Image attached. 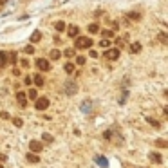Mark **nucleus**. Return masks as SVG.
Wrapping results in <instances>:
<instances>
[{
  "label": "nucleus",
  "mask_w": 168,
  "mask_h": 168,
  "mask_svg": "<svg viewBox=\"0 0 168 168\" xmlns=\"http://www.w3.org/2000/svg\"><path fill=\"white\" fill-rule=\"evenodd\" d=\"M29 98H31V100H36V98H38V96H36V90H29Z\"/></svg>",
  "instance_id": "obj_31"
},
{
  "label": "nucleus",
  "mask_w": 168,
  "mask_h": 168,
  "mask_svg": "<svg viewBox=\"0 0 168 168\" xmlns=\"http://www.w3.org/2000/svg\"><path fill=\"white\" fill-rule=\"evenodd\" d=\"M65 89H69V90H65V92H69V94H74V92H76V85H74V83H65Z\"/></svg>",
  "instance_id": "obj_13"
},
{
  "label": "nucleus",
  "mask_w": 168,
  "mask_h": 168,
  "mask_svg": "<svg viewBox=\"0 0 168 168\" xmlns=\"http://www.w3.org/2000/svg\"><path fill=\"white\" fill-rule=\"evenodd\" d=\"M156 147H159V148H166V147H168V143H166L164 139H157V141H156Z\"/></svg>",
  "instance_id": "obj_19"
},
{
  "label": "nucleus",
  "mask_w": 168,
  "mask_h": 168,
  "mask_svg": "<svg viewBox=\"0 0 168 168\" xmlns=\"http://www.w3.org/2000/svg\"><path fill=\"white\" fill-rule=\"evenodd\" d=\"M89 33H100V26H98V23H90V26H89Z\"/></svg>",
  "instance_id": "obj_14"
},
{
  "label": "nucleus",
  "mask_w": 168,
  "mask_h": 168,
  "mask_svg": "<svg viewBox=\"0 0 168 168\" xmlns=\"http://www.w3.org/2000/svg\"><path fill=\"white\" fill-rule=\"evenodd\" d=\"M42 139H43V143H53V136L51 134H42Z\"/></svg>",
  "instance_id": "obj_22"
},
{
  "label": "nucleus",
  "mask_w": 168,
  "mask_h": 168,
  "mask_svg": "<svg viewBox=\"0 0 168 168\" xmlns=\"http://www.w3.org/2000/svg\"><path fill=\"white\" fill-rule=\"evenodd\" d=\"M105 58L107 60H117L119 58V49H107L105 51Z\"/></svg>",
  "instance_id": "obj_5"
},
{
  "label": "nucleus",
  "mask_w": 168,
  "mask_h": 168,
  "mask_svg": "<svg viewBox=\"0 0 168 168\" xmlns=\"http://www.w3.org/2000/svg\"><path fill=\"white\" fill-rule=\"evenodd\" d=\"M90 56H92V58H98V53H96L94 49H90Z\"/></svg>",
  "instance_id": "obj_36"
},
{
  "label": "nucleus",
  "mask_w": 168,
  "mask_h": 168,
  "mask_svg": "<svg viewBox=\"0 0 168 168\" xmlns=\"http://www.w3.org/2000/svg\"><path fill=\"white\" fill-rule=\"evenodd\" d=\"M74 47L76 49H89V47H92V40L89 36H78L74 42Z\"/></svg>",
  "instance_id": "obj_1"
},
{
  "label": "nucleus",
  "mask_w": 168,
  "mask_h": 168,
  "mask_svg": "<svg viewBox=\"0 0 168 168\" xmlns=\"http://www.w3.org/2000/svg\"><path fill=\"white\" fill-rule=\"evenodd\" d=\"M7 60H9V63H16V53H9Z\"/></svg>",
  "instance_id": "obj_24"
},
{
  "label": "nucleus",
  "mask_w": 168,
  "mask_h": 168,
  "mask_svg": "<svg viewBox=\"0 0 168 168\" xmlns=\"http://www.w3.org/2000/svg\"><path fill=\"white\" fill-rule=\"evenodd\" d=\"M65 29H67V36L78 38V33H80V27H78V26H69V27H65Z\"/></svg>",
  "instance_id": "obj_6"
},
{
  "label": "nucleus",
  "mask_w": 168,
  "mask_h": 168,
  "mask_svg": "<svg viewBox=\"0 0 168 168\" xmlns=\"http://www.w3.org/2000/svg\"><path fill=\"white\" fill-rule=\"evenodd\" d=\"M0 117H4V119H7V117H9V114H7V112H0Z\"/></svg>",
  "instance_id": "obj_37"
},
{
  "label": "nucleus",
  "mask_w": 168,
  "mask_h": 168,
  "mask_svg": "<svg viewBox=\"0 0 168 168\" xmlns=\"http://www.w3.org/2000/svg\"><path fill=\"white\" fill-rule=\"evenodd\" d=\"M2 2H7V0H2Z\"/></svg>",
  "instance_id": "obj_39"
},
{
  "label": "nucleus",
  "mask_w": 168,
  "mask_h": 168,
  "mask_svg": "<svg viewBox=\"0 0 168 168\" xmlns=\"http://www.w3.org/2000/svg\"><path fill=\"white\" fill-rule=\"evenodd\" d=\"M159 40H161L163 43H168V38H166V34H164V33H159Z\"/></svg>",
  "instance_id": "obj_30"
},
{
  "label": "nucleus",
  "mask_w": 168,
  "mask_h": 168,
  "mask_svg": "<svg viewBox=\"0 0 168 168\" xmlns=\"http://www.w3.org/2000/svg\"><path fill=\"white\" fill-rule=\"evenodd\" d=\"M60 56H62V53H60L58 49H53V51H51V58H53V60H58Z\"/></svg>",
  "instance_id": "obj_20"
},
{
  "label": "nucleus",
  "mask_w": 168,
  "mask_h": 168,
  "mask_svg": "<svg viewBox=\"0 0 168 168\" xmlns=\"http://www.w3.org/2000/svg\"><path fill=\"white\" fill-rule=\"evenodd\" d=\"M33 81H34V83H36L38 87H42V85H43V78H42V76H38V74H36V76L33 78Z\"/></svg>",
  "instance_id": "obj_21"
},
{
  "label": "nucleus",
  "mask_w": 168,
  "mask_h": 168,
  "mask_svg": "<svg viewBox=\"0 0 168 168\" xmlns=\"http://www.w3.org/2000/svg\"><path fill=\"white\" fill-rule=\"evenodd\" d=\"M85 62H87V58H85V56H78V58H76V63H78V65H83Z\"/></svg>",
  "instance_id": "obj_29"
},
{
  "label": "nucleus",
  "mask_w": 168,
  "mask_h": 168,
  "mask_svg": "<svg viewBox=\"0 0 168 168\" xmlns=\"http://www.w3.org/2000/svg\"><path fill=\"white\" fill-rule=\"evenodd\" d=\"M31 81H33V80H31L29 76H27V78H23V83H26V85H31Z\"/></svg>",
  "instance_id": "obj_35"
},
{
  "label": "nucleus",
  "mask_w": 168,
  "mask_h": 168,
  "mask_svg": "<svg viewBox=\"0 0 168 168\" xmlns=\"http://www.w3.org/2000/svg\"><path fill=\"white\" fill-rule=\"evenodd\" d=\"M101 34H103V38H105V40H107V38H114V31H110V29L101 31Z\"/></svg>",
  "instance_id": "obj_16"
},
{
  "label": "nucleus",
  "mask_w": 168,
  "mask_h": 168,
  "mask_svg": "<svg viewBox=\"0 0 168 168\" xmlns=\"http://www.w3.org/2000/svg\"><path fill=\"white\" fill-rule=\"evenodd\" d=\"M148 123H150V125H154L156 128H159V123H157V121H154V119H152V117H148Z\"/></svg>",
  "instance_id": "obj_32"
},
{
  "label": "nucleus",
  "mask_w": 168,
  "mask_h": 168,
  "mask_svg": "<svg viewBox=\"0 0 168 168\" xmlns=\"http://www.w3.org/2000/svg\"><path fill=\"white\" fill-rule=\"evenodd\" d=\"M29 148H31V152H33V154H38V152H42V150H43V143H40V141H36V139H33V141L29 143Z\"/></svg>",
  "instance_id": "obj_3"
},
{
  "label": "nucleus",
  "mask_w": 168,
  "mask_h": 168,
  "mask_svg": "<svg viewBox=\"0 0 168 168\" xmlns=\"http://www.w3.org/2000/svg\"><path fill=\"white\" fill-rule=\"evenodd\" d=\"M0 168H4V166H2V164H0Z\"/></svg>",
  "instance_id": "obj_40"
},
{
  "label": "nucleus",
  "mask_w": 168,
  "mask_h": 168,
  "mask_svg": "<svg viewBox=\"0 0 168 168\" xmlns=\"http://www.w3.org/2000/svg\"><path fill=\"white\" fill-rule=\"evenodd\" d=\"M127 16H128V18H132V20H139V18H141V15H137V13H128Z\"/></svg>",
  "instance_id": "obj_28"
},
{
  "label": "nucleus",
  "mask_w": 168,
  "mask_h": 168,
  "mask_svg": "<svg viewBox=\"0 0 168 168\" xmlns=\"http://www.w3.org/2000/svg\"><path fill=\"white\" fill-rule=\"evenodd\" d=\"M65 27H67V26H65V22H62V20L54 23V29H56V31H65Z\"/></svg>",
  "instance_id": "obj_12"
},
{
  "label": "nucleus",
  "mask_w": 168,
  "mask_h": 168,
  "mask_svg": "<svg viewBox=\"0 0 168 168\" xmlns=\"http://www.w3.org/2000/svg\"><path fill=\"white\" fill-rule=\"evenodd\" d=\"M63 69H65V73H73V70H74V65H73V63H65Z\"/></svg>",
  "instance_id": "obj_23"
},
{
  "label": "nucleus",
  "mask_w": 168,
  "mask_h": 168,
  "mask_svg": "<svg viewBox=\"0 0 168 168\" xmlns=\"http://www.w3.org/2000/svg\"><path fill=\"white\" fill-rule=\"evenodd\" d=\"M20 63H22V67H26V69H27V67H29V62H27V60H22V62H20Z\"/></svg>",
  "instance_id": "obj_34"
},
{
  "label": "nucleus",
  "mask_w": 168,
  "mask_h": 168,
  "mask_svg": "<svg viewBox=\"0 0 168 168\" xmlns=\"http://www.w3.org/2000/svg\"><path fill=\"white\" fill-rule=\"evenodd\" d=\"M16 101H18L22 107H26V103H27V96L23 94V92H18V94H16Z\"/></svg>",
  "instance_id": "obj_7"
},
{
  "label": "nucleus",
  "mask_w": 168,
  "mask_h": 168,
  "mask_svg": "<svg viewBox=\"0 0 168 168\" xmlns=\"http://www.w3.org/2000/svg\"><path fill=\"white\" fill-rule=\"evenodd\" d=\"M150 161H152V163H156V164H161L163 157H161L159 154H154V152H152V154H150Z\"/></svg>",
  "instance_id": "obj_10"
},
{
  "label": "nucleus",
  "mask_w": 168,
  "mask_h": 168,
  "mask_svg": "<svg viewBox=\"0 0 168 168\" xmlns=\"http://www.w3.org/2000/svg\"><path fill=\"white\" fill-rule=\"evenodd\" d=\"M96 163H98L101 168H107V164H109V161H107L103 156H98V157H96Z\"/></svg>",
  "instance_id": "obj_9"
},
{
  "label": "nucleus",
  "mask_w": 168,
  "mask_h": 168,
  "mask_svg": "<svg viewBox=\"0 0 168 168\" xmlns=\"http://www.w3.org/2000/svg\"><path fill=\"white\" fill-rule=\"evenodd\" d=\"M23 51H26L27 54H33V53H34V47H33V45H27V47H23Z\"/></svg>",
  "instance_id": "obj_27"
},
{
  "label": "nucleus",
  "mask_w": 168,
  "mask_h": 168,
  "mask_svg": "<svg viewBox=\"0 0 168 168\" xmlns=\"http://www.w3.org/2000/svg\"><path fill=\"white\" fill-rule=\"evenodd\" d=\"M6 159H7V157H6L4 154H0V161H6Z\"/></svg>",
  "instance_id": "obj_38"
},
{
  "label": "nucleus",
  "mask_w": 168,
  "mask_h": 168,
  "mask_svg": "<svg viewBox=\"0 0 168 168\" xmlns=\"http://www.w3.org/2000/svg\"><path fill=\"white\" fill-rule=\"evenodd\" d=\"M34 107H36V110H45L47 107H49V100L47 98H36L34 100Z\"/></svg>",
  "instance_id": "obj_2"
},
{
  "label": "nucleus",
  "mask_w": 168,
  "mask_h": 168,
  "mask_svg": "<svg viewBox=\"0 0 168 168\" xmlns=\"http://www.w3.org/2000/svg\"><path fill=\"white\" fill-rule=\"evenodd\" d=\"M130 51H132V53H139V51H141V43H139V42L132 43V45H130Z\"/></svg>",
  "instance_id": "obj_15"
},
{
  "label": "nucleus",
  "mask_w": 168,
  "mask_h": 168,
  "mask_svg": "<svg viewBox=\"0 0 168 168\" xmlns=\"http://www.w3.org/2000/svg\"><path fill=\"white\" fill-rule=\"evenodd\" d=\"M63 54H65V58H73L74 56V49H65Z\"/></svg>",
  "instance_id": "obj_25"
},
{
  "label": "nucleus",
  "mask_w": 168,
  "mask_h": 168,
  "mask_svg": "<svg viewBox=\"0 0 168 168\" xmlns=\"http://www.w3.org/2000/svg\"><path fill=\"white\" fill-rule=\"evenodd\" d=\"M13 125H15V127H22V125H23V121H22L20 117H13Z\"/></svg>",
  "instance_id": "obj_26"
},
{
  "label": "nucleus",
  "mask_w": 168,
  "mask_h": 168,
  "mask_svg": "<svg viewBox=\"0 0 168 168\" xmlns=\"http://www.w3.org/2000/svg\"><path fill=\"white\" fill-rule=\"evenodd\" d=\"M6 63H7V54L0 51V69H2V67H4Z\"/></svg>",
  "instance_id": "obj_11"
},
{
  "label": "nucleus",
  "mask_w": 168,
  "mask_h": 168,
  "mask_svg": "<svg viewBox=\"0 0 168 168\" xmlns=\"http://www.w3.org/2000/svg\"><path fill=\"white\" fill-rule=\"evenodd\" d=\"M90 109H92V105H90V100L83 101V105H81V110H83V112H89Z\"/></svg>",
  "instance_id": "obj_18"
},
{
  "label": "nucleus",
  "mask_w": 168,
  "mask_h": 168,
  "mask_svg": "<svg viewBox=\"0 0 168 168\" xmlns=\"http://www.w3.org/2000/svg\"><path fill=\"white\" fill-rule=\"evenodd\" d=\"M36 67H38L40 70H49V69H51V63L47 62L45 58H38V60H36Z\"/></svg>",
  "instance_id": "obj_4"
},
{
  "label": "nucleus",
  "mask_w": 168,
  "mask_h": 168,
  "mask_svg": "<svg viewBox=\"0 0 168 168\" xmlns=\"http://www.w3.org/2000/svg\"><path fill=\"white\" fill-rule=\"evenodd\" d=\"M40 38H42V33H38V31H34L33 34H31V42L34 43V42H40Z\"/></svg>",
  "instance_id": "obj_17"
},
{
  "label": "nucleus",
  "mask_w": 168,
  "mask_h": 168,
  "mask_svg": "<svg viewBox=\"0 0 168 168\" xmlns=\"http://www.w3.org/2000/svg\"><path fill=\"white\" fill-rule=\"evenodd\" d=\"M100 45H101V47H109V45H110V42H109V40H101V42H100Z\"/></svg>",
  "instance_id": "obj_33"
},
{
  "label": "nucleus",
  "mask_w": 168,
  "mask_h": 168,
  "mask_svg": "<svg viewBox=\"0 0 168 168\" xmlns=\"http://www.w3.org/2000/svg\"><path fill=\"white\" fill-rule=\"evenodd\" d=\"M26 159H27L29 163H33V164H36V163H40V157H38L36 154H33V152H29V154L26 156Z\"/></svg>",
  "instance_id": "obj_8"
}]
</instances>
